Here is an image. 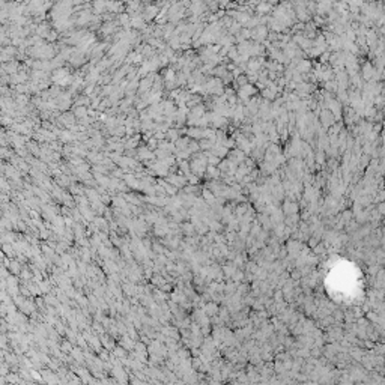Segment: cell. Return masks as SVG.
<instances>
[{
  "label": "cell",
  "mask_w": 385,
  "mask_h": 385,
  "mask_svg": "<svg viewBox=\"0 0 385 385\" xmlns=\"http://www.w3.org/2000/svg\"><path fill=\"white\" fill-rule=\"evenodd\" d=\"M239 2H245V0H239Z\"/></svg>",
  "instance_id": "7a4b0ae2"
},
{
  "label": "cell",
  "mask_w": 385,
  "mask_h": 385,
  "mask_svg": "<svg viewBox=\"0 0 385 385\" xmlns=\"http://www.w3.org/2000/svg\"><path fill=\"white\" fill-rule=\"evenodd\" d=\"M256 11H257L259 14H265V12L271 11V5H269V3H265V2H262V3H259V5H257Z\"/></svg>",
  "instance_id": "6da1fadb"
}]
</instances>
